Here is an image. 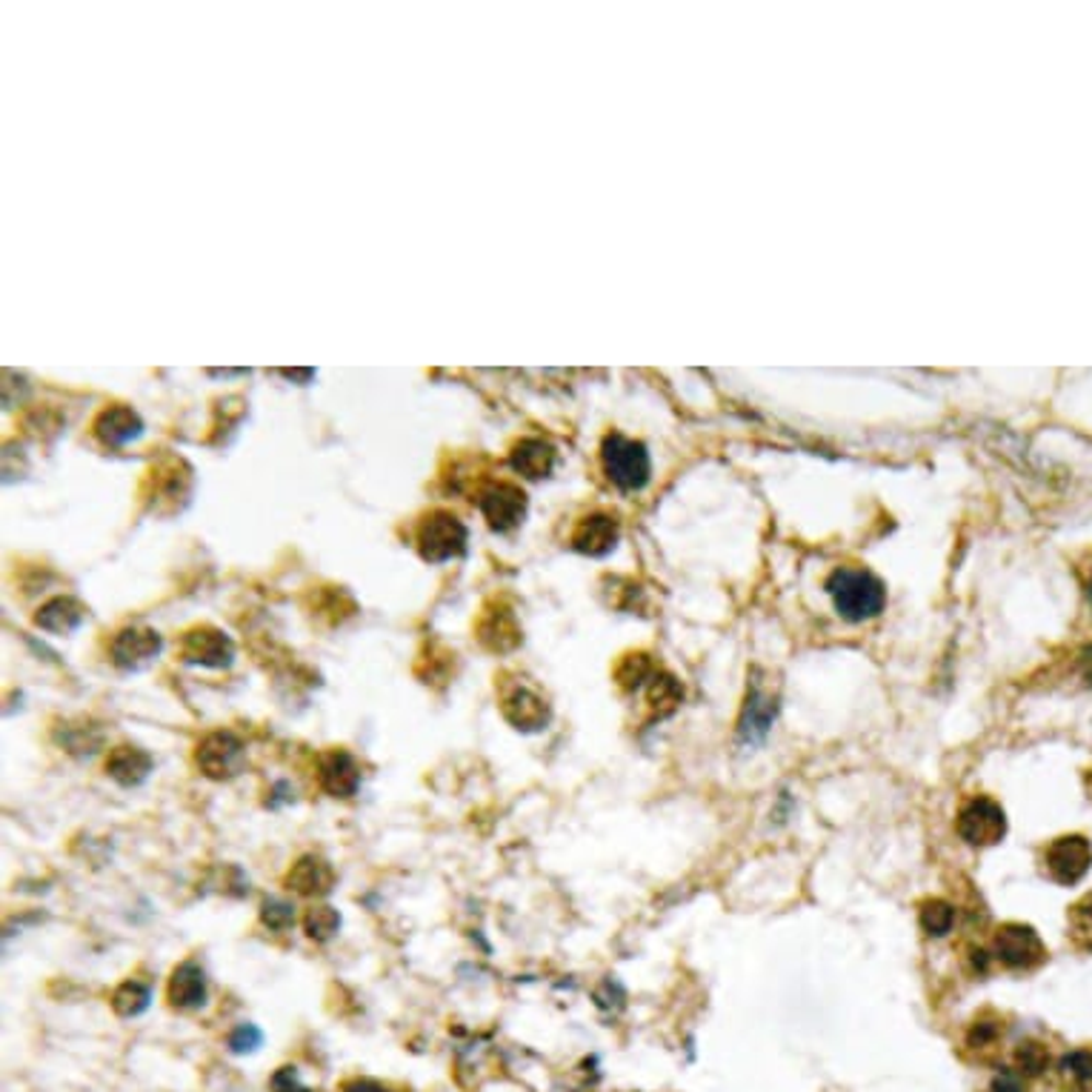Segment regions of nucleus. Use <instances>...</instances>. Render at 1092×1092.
<instances>
[{
  "mask_svg": "<svg viewBox=\"0 0 1092 1092\" xmlns=\"http://www.w3.org/2000/svg\"><path fill=\"white\" fill-rule=\"evenodd\" d=\"M827 592L838 615L844 620H852V624L879 618L886 606L884 583L867 569H835L827 581Z\"/></svg>",
  "mask_w": 1092,
  "mask_h": 1092,
  "instance_id": "obj_1",
  "label": "nucleus"
},
{
  "mask_svg": "<svg viewBox=\"0 0 1092 1092\" xmlns=\"http://www.w3.org/2000/svg\"><path fill=\"white\" fill-rule=\"evenodd\" d=\"M601 458H604V469L609 475L615 487L624 492H635V489L647 487L650 480L652 464L650 452L643 450V443L629 441L624 435H609L601 446Z\"/></svg>",
  "mask_w": 1092,
  "mask_h": 1092,
  "instance_id": "obj_2",
  "label": "nucleus"
},
{
  "mask_svg": "<svg viewBox=\"0 0 1092 1092\" xmlns=\"http://www.w3.org/2000/svg\"><path fill=\"white\" fill-rule=\"evenodd\" d=\"M959 835L969 847H992L1004 838L1007 818L1004 810L992 798H973L959 812Z\"/></svg>",
  "mask_w": 1092,
  "mask_h": 1092,
  "instance_id": "obj_3",
  "label": "nucleus"
},
{
  "mask_svg": "<svg viewBox=\"0 0 1092 1092\" xmlns=\"http://www.w3.org/2000/svg\"><path fill=\"white\" fill-rule=\"evenodd\" d=\"M1049 879L1064 886H1072L1084 879L1092 867V844L1084 835H1064L1047 847Z\"/></svg>",
  "mask_w": 1092,
  "mask_h": 1092,
  "instance_id": "obj_4",
  "label": "nucleus"
},
{
  "mask_svg": "<svg viewBox=\"0 0 1092 1092\" xmlns=\"http://www.w3.org/2000/svg\"><path fill=\"white\" fill-rule=\"evenodd\" d=\"M418 541H421V555L427 561H450V558H458L466 549V526L455 515L435 512L421 526V538Z\"/></svg>",
  "mask_w": 1092,
  "mask_h": 1092,
  "instance_id": "obj_5",
  "label": "nucleus"
},
{
  "mask_svg": "<svg viewBox=\"0 0 1092 1092\" xmlns=\"http://www.w3.org/2000/svg\"><path fill=\"white\" fill-rule=\"evenodd\" d=\"M996 955L1001 964L1012 969H1033L1044 964L1047 950L1041 944L1038 932L1024 923H1007L996 936Z\"/></svg>",
  "mask_w": 1092,
  "mask_h": 1092,
  "instance_id": "obj_6",
  "label": "nucleus"
},
{
  "mask_svg": "<svg viewBox=\"0 0 1092 1092\" xmlns=\"http://www.w3.org/2000/svg\"><path fill=\"white\" fill-rule=\"evenodd\" d=\"M776 716H778V698L776 695H769L767 689L760 687L758 681H755L753 687H750V693H746L744 709H741V718H739V741L741 744H746V746L760 744V741L769 735V730H772Z\"/></svg>",
  "mask_w": 1092,
  "mask_h": 1092,
  "instance_id": "obj_7",
  "label": "nucleus"
},
{
  "mask_svg": "<svg viewBox=\"0 0 1092 1092\" xmlns=\"http://www.w3.org/2000/svg\"><path fill=\"white\" fill-rule=\"evenodd\" d=\"M480 512L498 532L515 530L526 515V495L512 484H495L480 495Z\"/></svg>",
  "mask_w": 1092,
  "mask_h": 1092,
  "instance_id": "obj_8",
  "label": "nucleus"
},
{
  "mask_svg": "<svg viewBox=\"0 0 1092 1092\" xmlns=\"http://www.w3.org/2000/svg\"><path fill=\"white\" fill-rule=\"evenodd\" d=\"M241 760H244V746L237 744L230 732L209 735V739L204 741V746L198 750V764L207 769V776L212 778L235 776L237 769H241Z\"/></svg>",
  "mask_w": 1092,
  "mask_h": 1092,
  "instance_id": "obj_9",
  "label": "nucleus"
},
{
  "mask_svg": "<svg viewBox=\"0 0 1092 1092\" xmlns=\"http://www.w3.org/2000/svg\"><path fill=\"white\" fill-rule=\"evenodd\" d=\"M186 661L204 666H223L232 661V641L218 629H195L186 638L184 647Z\"/></svg>",
  "mask_w": 1092,
  "mask_h": 1092,
  "instance_id": "obj_10",
  "label": "nucleus"
},
{
  "mask_svg": "<svg viewBox=\"0 0 1092 1092\" xmlns=\"http://www.w3.org/2000/svg\"><path fill=\"white\" fill-rule=\"evenodd\" d=\"M170 1001L181 1010H198L207 1004V978L198 964L186 961L175 969L170 981Z\"/></svg>",
  "mask_w": 1092,
  "mask_h": 1092,
  "instance_id": "obj_11",
  "label": "nucleus"
},
{
  "mask_svg": "<svg viewBox=\"0 0 1092 1092\" xmlns=\"http://www.w3.org/2000/svg\"><path fill=\"white\" fill-rule=\"evenodd\" d=\"M618 544V521L609 515L586 518L576 532V549L586 555H606Z\"/></svg>",
  "mask_w": 1092,
  "mask_h": 1092,
  "instance_id": "obj_12",
  "label": "nucleus"
},
{
  "mask_svg": "<svg viewBox=\"0 0 1092 1092\" xmlns=\"http://www.w3.org/2000/svg\"><path fill=\"white\" fill-rule=\"evenodd\" d=\"M553 464H555V450L549 443L538 441V438H526V441L518 443L515 452H512V466H515V473L526 475V478L532 480L546 478V475L553 473Z\"/></svg>",
  "mask_w": 1092,
  "mask_h": 1092,
  "instance_id": "obj_13",
  "label": "nucleus"
},
{
  "mask_svg": "<svg viewBox=\"0 0 1092 1092\" xmlns=\"http://www.w3.org/2000/svg\"><path fill=\"white\" fill-rule=\"evenodd\" d=\"M358 767L347 753H329L321 760V783L333 795H352L358 790Z\"/></svg>",
  "mask_w": 1092,
  "mask_h": 1092,
  "instance_id": "obj_14",
  "label": "nucleus"
},
{
  "mask_svg": "<svg viewBox=\"0 0 1092 1092\" xmlns=\"http://www.w3.org/2000/svg\"><path fill=\"white\" fill-rule=\"evenodd\" d=\"M161 650V638L152 629H126V632L118 635V641L112 647L115 652V661L124 666H135L152 658Z\"/></svg>",
  "mask_w": 1092,
  "mask_h": 1092,
  "instance_id": "obj_15",
  "label": "nucleus"
},
{
  "mask_svg": "<svg viewBox=\"0 0 1092 1092\" xmlns=\"http://www.w3.org/2000/svg\"><path fill=\"white\" fill-rule=\"evenodd\" d=\"M503 712L515 723L518 730H538L546 723V704L530 689H515L503 698Z\"/></svg>",
  "mask_w": 1092,
  "mask_h": 1092,
  "instance_id": "obj_16",
  "label": "nucleus"
},
{
  "mask_svg": "<svg viewBox=\"0 0 1092 1092\" xmlns=\"http://www.w3.org/2000/svg\"><path fill=\"white\" fill-rule=\"evenodd\" d=\"M149 767H152V758H149L143 750H138V746H118V750L109 755V760H106V772H109L115 781L126 783V787H129V783L143 781Z\"/></svg>",
  "mask_w": 1092,
  "mask_h": 1092,
  "instance_id": "obj_17",
  "label": "nucleus"
},
{
  "mask_svg": "<svg viewBox=\"0 0 1092 1092\" xmlns=\"http://www.w3.org/2000/svg\"><path fill=\"white\" fill-rule=\"evenodd\" d=\"M141 418L132 413V409H126V406H115V409H106L104 415H101V421H97V435L104 438L106 443H126V441H132V438H138L141 435Z\"/></svg>",
  "mask_w": 1092,
  "mask_h": 1092,
  "instance_id": "obj_18",
  "label": "nucleus"
},
{
  "mask_svg": "<svg viewBox=\"0 0 1092 1092\" xmlns=\"http://www.w3.org/2000/svg\"><path fill=\"white\" fill-rule=\"evenodd\" d=\"M333 884V870L321 858L310 856L298 861V867L289 872V886H295L301 895H321Z\"/></svg>",
  "mask_w": 1092,
  "mask_h": 1092,
  "instance_id": "obj_19",
  "label": "nucleus"
},
{
  "mask_svg": "<svg viewBox=\"0 0 1092 1092\" xmlns=\"http://www.w3.org/2000/svg\"><path fill=\"white\" fill-rule=\"evenodd\" d=\"M83 620V609L74 601L69 599H58L53 604H46L37 615V624L44 629H53V632H69Z\"/></svg>",
  "mask_w": 1092,
  "mask_h": 1092,
  "instance_id": "obj_20",
  "label": "nucleus"
},
{
  "mask_svg": "<svg viewBox=\"0 0 1092 1092\" xmlns=\"http://www.w3.org/2000/svg\"><path fill=\"white\" fill-rule=\"evenodd\" d=\"M952 923H955V909H952V904H946V901H941V898L923 901L921 904V927L927 936H936V938L946 936V932L952 930Z\"/></svg>",
  "mask_w": 1092,
  "mask_h": 1092,
  "instance_id": "obj_21",
  "label": "nucleus"
},
{
  "mask_svg": "<svg viewBox=\"0 0 1092 1092\" xmlns=\"http://www.w3.org/2000/svg\"><path fill=\"white\" fill-rule=\"evenodd\" d=\"M684 701V689L672 675H658L650 687V704L658 716H672L678 704Z\"/></svg>",
  "mask_w": 1092,
  "mask_h": 1092,
  "instance_id": "obj_22",
  "label": "nucleus"
},
{
  "mask_svg": "<svg viewBox=\"0 0 1092 1092\" xmlns=\"http://www.w3.org/2000/svg\"><path fill=\"white\" fill-rule=\"evenodd\" d=\"M1070 932L1081 950H1092V895L1081 898L1070 909Z\"/></svg>",
  "mask_w": 1092,
  "mask_h": 1092,
  "instance_id": "obj_23",
  "label": "nucleus"
},
{
  "mask_svg": "<svg viewBox=\"0 0 1092 1092\" xmlns=\"http://www.w3.org/2000/svg\"><path fill=\"white\" fill-rule=\"evenodd\" d=\"M149 1004V987L138 981H129L115 992V1010L120 1015H138V1012L147 1010Z\"/></svg>",
  "mask_w": 1092,
  "mask_h": 1092,
  "instance_id": "obj_24",
  "label": "nucleus"
},
{
  "mask_svg": "<svg viewBox=\"0 0 1092 1092\" xmlns=\"http://www.w3.org/2000/svg\"><path fill=\"white\" fill-rule=\"evenodd\" d=\"M650 672H652L650 658H647V655H627V658H624V661H620V666H618L620 687H627V689L641 687L643 681L650 678Z\"/></svg>",
  "mask_w": 1092,
  "mask_h": 1092,
  "instance_id": "obj_25",
  "label": "nucleus"
},
{
  "mask_svg": "<svg viewBox=\"0 0 1092 1092\" xmlns=\"http://www.w3.org/2000/svg\"><path fill=\"white\" fill-rule=\"evenodd\" d=\"M1015 1058H1019L1021 1076H1041V1072L1047 1070V1064H1049L1047 1049L1041 1047V1044H1035V1041H1026V1044H1021L1019 1056Z\"/></svg>",
  "mask_w": 1092,
  "mask_h": 1092,
  "instance_id": "obj_26",
  "label": "nucleus"
},
{
  "mask_svg": "<svg viewBox=\"0 0 1092 1092\" xmlns=\"http://www.w3.org/2000/svg\"><path fill=\"white\" fill-rule=\"evenodd\" d=\"M338 923H340V918L335 909L317 907V909H312L310 918H306V930H310L312 938H321V941H324V938H329L333 932H338Z\"/></svg>",
  "mask_w": 1092,
  "mask_h": 1092,
  "instance_id": "obj_27",
  "label": "nucleus"
},
{
  "mask_svg": "<svg viewBox=\"0 0 1092 1092\" xmlns=\"http://www.w3.org/2000/svg\"><path fill=\"white\" fill-rule=\"evenodd\" d=\"M1061 1070L1064 1076H1070L1078 1084H1087V1081H1092V1053H1087V1049L1070 1053L1061 1061Z\"/></svg>",
  "mask_w": 1092,
  "mask_h": 1092,
  "instance_id": "obj_28",
  "label": "nucleus"
},
{
  "mask_svg": "<svg viewBox=\"0 0 1092 1092\" xmlns=\"http://www.w3.org/2000/svg\"><path fill=\"white\" fill-rule=\"evenodd\" d=\"M230 1047L235 1049V1053H252L255 1047H260V1030L252 1024L237 1026L230 1038Z\"/></svg>",
  "mask_w": 1092,
  "mask_h": 1092,
  "instance_id": "obj_29",
  "label": "nucleus"
},
{
  "mask_svg": "<svg viewBox=\"0 0 1092 1092\" xmlns=\"http://www.w3.org/2000/svg\"><path fill=\"white\" fill-rule=\"evenodd\" d=\"M996 1038H998V1024H996V1021H975L973 1030H969V1035H967L969 1047H975V1049L989 1047V1044H992V1041H996Z\"/></svg>",
  "mask_w": 1092,
  "mask_h": 1092,
  "instance_id": "obj_30",
  "label": "nucleus"
},
{
  "mask_svg": "<svg viewBox=\"0 0 1092 1092\" xmlns=\"http://www.w3.org/2000/svg\"><path fill=\"white\" fill-rule=\"evenodd\" d=\"M989 1092H1024V1081H1021V1072L1015 1070H1001L992 1084H989Z\"/></svg>",
  "mask_w": 1092,
  "mask_h": 1092,
  "instance_id": "obj_31",
  "label": "nucleus"
},
{
  "mask_svg": "<svg viewBox=\"0 0 1092 1092\" xmlns=\"http://www.w3.org/2000/svg\"><path fill=\"white\" fill-rule=\"evenodd\" d=\"M272 1087L275 1092H306V1087L298 1084V1072L292 1070V1067H283V1070L275 1076Z\"/></svg>",
  "mask_w": 1092,
  "mask_h": 1092,
  "instance_id": "obj_32",
  "label": "nucleus"
},
{
  "mask_svg": "<svg viewBox=\"0 0 1092 1092\" xmlns=\"http://www.w3.org/2000/svg\"><path fill=\"white\" fill-rule=\"evenodd\" d=\"M264 918H266V923H272V927H283V923L292 921V913H289L287 904H272V907L266 904Z\"/></svg>",
  "mask_w": 1092,
  "mask_h": 1092,
  "instance_id": "obj_33",
  "label": "nucleus"
},
{
  "mask_svg": "<svg viewBox=\"0 0 1092 1092\" xmlns=\"http://www.w3.org/2000/svg\"><path fill=\"white\" fill-rule=\"evenodd\" d=\"M340 1092H390L386 1087L375 1084V1081H349Z\"/></svg>",
  "mask_w": 1092,
  "mask_h": 1092,
  "instance_id": "obj_34",
  "label": "nucleus"
},
{
  "mask_svg": "<svg viewBox=\"0 0 1092 1092\" xmlns=\"http://www.w3.org/2000/svg\"><path fill=\"white\" fill-rule=\"evenodd\" d=\"M1087 678L1092 681V650L1087 652Z\"/></svg>",
  "mask_w": 1092,
  "mask_h": 1092,
  "instance_id": "obj_35",
  "label": "nucleus"
},
{
  "mask_svg": "<svg viewBox=\"0 0 1092 1092\" xmlns=\"http://www.w3.org/2000/svg\"><path fill=\"white\" fill-rule=\"evenodd\" d=\"M1090 601H1092V590H1090Z\"/></svg>",
  "mask_w": 1092,
  "mask_h": 1092,
  "instance_id": "obj_36",
  "label": "nucleus"
},
{
  "mask_svg": "<svg viewBox=\"0 0 1092 1092\" xmlns=\"http://www.w3.org/2000/svg\"><path fill=\"white\" fill-rule=\"evenodd\" d=\"M1090 787H1092V781H1090Z\"/></svg>",
  "mask_w": 1092,
  "mask_h": 1092,
  "instance_id": "obj_37",
  "label": "nucleus"
}]
</instances>
